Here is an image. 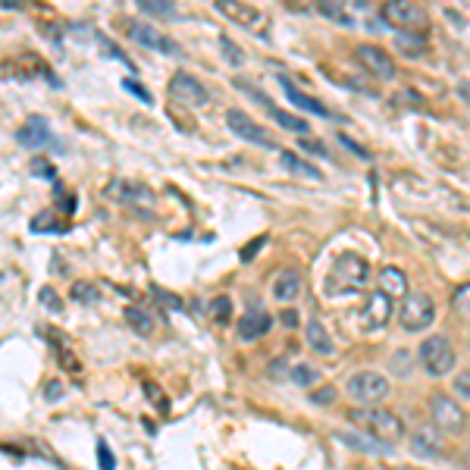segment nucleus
<instances>
[{"label": "nucleus", "mask_w": 470, "mask_h": 470, "mask_svg": "<svg viewBox=\"0 0 470 470\" xmlns=\"http://www.w3.org/2000/svg\"><path fill=\"white\" fill-rule=\"evenodd\" d=\"M370 282V264H367L360 254H342L336 260L329 273V282H327V292L329 295H348V292H360V288Z\"/></svg>", "instance_id": "2"}, {"label": "nucleus", "mask_w": 470, "mask_h": 470, "mask_svg": "<svg viewBox=\"0 0 470 470\" xmlns=\"http://www.w3.org/2000/svg\"><path fill=\"white\" fill-rule=\"evenodd\" d=\"M336 442L351 445L358 452H370V454H389V448H392L386 442H376L373 436H354V433H336Z\"/></svg>", "instance_id": "22"}, {"label": "nucleus", "mask_w": 470, "mask_h": 470, "mask_svg": "<svg viewBox=\"0 0 470 470\" xmlns=\"http://www.w3.org/2000/svg\"><path fill=\"white\" fill-rule=\"evenodd\" d=\"M216 10L223 16H229L233 23H238L242 28H257L264 25V13L257 6H248V4H235V0H216Z\"/></svg>", "instance_id": "16"}, {"label": "nucleus", "mask_w": 470, "mask_h": 470, "mask_svg": "<svg viewBox=\"0 0 470 470\" xmlns=\"http://www.w3.org/2000/svg\"><path fill=\"white\" fill-rule=\"evenodd\" d=\"M104 192H107V198H113L117 204L126 207V211H135L141 216H154L157 198L144 182H135V179H113Z\"/></svg>", "instance_id": "3"}, {"label": "nucleus", "mask_w": 470, "mask_h": 470, "mask_svg": "<svg viewBox=\"0 0 470 470\" xmlns=\"http://www.w3.org/2000/svg\"><path fill=\"white\" fill-rule=\"evenodd\" d=\"M389 317H392V298H389L386 292H373L364 305V314H360L364 327L367 329H382L389 323Z\"/></svg>", "instance_id": "15"}, {"label": "nucleus", "mask_w": 470, "mask_h": 470, "mask_svg": "<svg viewBox=\"0 0 470 470\" xmlns=\"http://www.w3.org/2000/svg\"><path fill=\"white\" fill-rule=\"evenodd\" d=\"M144 392H148V399L154 401V408H157V411H163V414H166V408H170V401H166V395H160V389H157V386H154V382H151V380L144 382Z\"/></svg>", "instance_id": "38"}, {"label": "nucleus", "mask_w": 470, "mask_h": 470, "mask_svg": "<svg viewBox=\"0 0 470 470\" xmlns=\"http://www.w3.org/2000/svg\"><path fill=\"white\" fill-rule=\"evenodd\" d=\"M430 414H433V426H439L442 433H452V436H461L464 426H467L464 408H461L454 399H448V395H433Z\"/></svg>", "instance_id": "6"}, {"label": "nucleus", "mask_w": 470, "mask_h": 470, "mask_svg": "<svg viewBox=\"0 0 470 470\" xmlns=\"http://www.w3.org/2000/svg\"><path fill=\"white\" fill-rule=\"evenodd\" d=\"M382 16L389 19L392 25H399L401 32H408V28H421L430 23V16H426V10L421 4H411V0H392V4L382 6Z\"/></svg>", "instance_id": "8"}, {"label": "nucleus", "mask_w": 470, "mask_h": 470, "mask_svg": "<svg viewBox=\"0 0 470 470\" xmlns=\"http://www.w3.org/2000/svg\"><path fill=\"white\" fill-rule=\"evenodd\" d=\"M16 141L23 144L28 151H41L47 148V144H54V135H50L47 129V119L45 117H28L23 126L16 129Z\"/></svg>", "instance_id": "13"}, {"label": "nucleus", "mask_w": 470, "mask_h": 470, "mask_svg": "<svg viewBox=\"0 0 470 470\" xmlns=\"http://www.w3.org/2000/svg\"><path fill=\"white\" fill-rule=\"evenodd\" d=\"M358 60L364 63L367 72H373L376 78H395V60L389 50L376 47V45H360L358 47Z\"/></svg>", "instance_id": "12"}, {"label": "nucleus", "mask_w": 470, "mask_h": 470, "mask_svg": "<svg viewBox=\"0 0 470 470\" xmlns=\"http://www.w3.org/2000/svg\"><path fill=\"white\" fill-rule=\"evenodd\" d=\"M348 395L364 404H373V401H382L389 395V380L376 370H360L348 380Z\"/></svg>", "instance_id": "7"}, {"label": "nucleus", "mask_w": 470, "mask_h": 470, "mask_svg": "<svg viewBox=\"0 0 470 470\" xmlns=\"http://www.w3.org/2000/svg\"><path fill=\"white\" fill-rule=\"evenodd\" d=\"M126 320H129V327H132L139 336H154V329H157V323H154V317L148 314L141 305H129L126 307Z\"/></svg>", "instance_id": "24"}, {"label": "nucleus", "mask_w": 470, "mask_h": 470, "mask_svg": "<svg viewBox=\"0 0 470 470\" xmlns=\"http://www.w3.org/2000/svg\"><path fill=\"white\" fill-rule=\"evenodd\" d=\"M170 94H172V100H179V104H185V107H207L211 104V91H207L194 76H188V72H176V76L170 78Z\"/></svg>", "instance_id": "9"}, {"label": "nucleus", "mask_w": 470, "mask_h": 470, "mask_svg": "<svg viewBox=\"0 0 470 470\" xmlns=\"http://www.w3.org/2000/svg\"><path fill=\"white\" fill-rule=\"evenodd\" d=\"M348 421L358 426V433L364 436H373L376 442L395 445L404 439V423L399 414H392L389 408H380V404H364V408H351Z\"/></svg>", "instance_id": "1"}, {"label": "nucleus", "mask_w": 470, "mask_h": 470, "mask_svg": "<svg viewBox=\"0 0 470 470\" xmlns=\"http://www.w3.org/2000/svg\"><path fill=\"white\" fill-rule=\"evenodd\" d=\"M32 170L41 172V176H47V179H57V170L47 160H41V157H38V160H32Z\"/></svg>", "instance_id": "44"}, {"label": "nucleus", "mask_w": 470, "mask_h": 470, "mask_svg": "<svg viewBox=\"0 0 470 470\" xmlns=\"http://www.w3.org/2000/svg\"><path fill=\"white\" fill-rule=\"evenodd\" d=\"M439 426H421V430H414V439H411V445H414L417 454H423V458H439L442 454V436H439Z\"/></svg>", "instance_id": "17"}, {"label": "nucleus", "mask_w": 470, "mask_h": 470, "mask_svg": "<svg viewBox=\"0 0 470 470\" xmlns=\"http://www.w3.org/2000/svg\"><path fill=\"white\" fill-rule=\"evenodd\" d=\"M395 47H399L404 57H421L426 50V38H423V32H417V35L399 32V35H395Z\"/></svg>", "instance_id": "26"}, {"label": "nucleus", "mask_w": 470, "mask_h": 470, "mask_svg": "<svg viewBox=\"0 0 470 470\" xmlns=\"http://www.w3.org/2000/svg\"><path fill=\"white\" fill-rule=\"evenodd\" d=\"M270 327H273V317L266 314V310L251 305L242 314V320H238V339H242V342H257V339H264L266 332H270Z\"/></svg>", "instance_id": "14"}, {"label": "nucleus", "mask_w": 470, "mask_h": 470, "mask_svg": "<svg viewBox=\"0 0 470 470\" xmlns=\"http://www.w3.org/2000/svg\"><path fill=\"white\" fill-rule=\"evenodd\" d=\"M132 41H139L141 47H151V50H160V54L166 57H182V47L176 45L172 38H166L163 32H157L154 25H148V23H139V25H132Z\"/></svg>", "instance_id": "11"}, {"label": "nucleus", "mask_w": 470, "mask_h": 470, "mask_svg": "<svg viewBox=\"0 0 470 470\" xmlns=\"http://www.w3.org/2000/svg\"><path fill=\"white\" fill-rule=\"evenodd\" d=\"M452 389H454V395H458V399L470 401V370L454 376V380H452Z\"/></svg>", "instance_id": "36"}, {"label": "nucleus", "mask_w": 470, "mask_h": 470, "mask_svg": "<svg viewBox=\"0 0 470 470\" xmlns=\"http://www.w3.org/2000/svg\"><path fill=\"white\" fill-rule=\"evenodd\" d=\"M301 292V273L298 270H279L273 279V298L282 305H292Z\"/></svg>", "instance_id": "18"}, {"label": "nucleus", "mask_w": 470, "mask_h": 470, "mask_svg": "<svg viewBox=\"0 0 470 470\" xmlns=\"http://www.w3.org/2000/svg\"><path fill=\"white\" fill-rule=\"evenodd\" d=\"M305 339H307L310 348H314V354L332 358V351H336V342L329 339V332H327V327H323L320 320H310L307 323V327H305Z\"/></svg>", "instance_id": "20"}, {"label": "nucleus", "mask_w": 470, "mask_h": 470, "mask_svg": "<svg viewBox=\"0 0 470 470\" xmlns=\"http://www.w3.org/2000/svg\"><path fill=\"white\" fill-rule=\"evenodd\" d=\"M38 298L45 301V307L50 310V314H60V310H63V301H60V295H57V292H54V288H50V286H45V288H41V292H38Z\"/></svg>", "instance_id": "34"}, {"label": "nucleus", "mask_w": 470, "mask_h": 470, "mask_svg": "<svg viewBox=\"0 0 470 470\" xmlns=\"http://www.w3.org/2000/svg\"><path fill=\"white\" fill-rule=\"evenodd\" d=\"M288 380H292L295 386H314V382L320 380V370H317L314 364H295L292 370H288Z\"/></svg>", "instance_id": "28"}, {"label": "nucleus", "mask_w": 470, "mask_h": 470, "mask_svg": "<svg viewBox=\"0 0 470 470\" xmlns=\"http://www.w3.org/2000/svg\"><path fill=\"white\" fill-rule=\"evenodd\" d=\"M72 301H78V305H98L100 301V292H98V286L94 282H85V279H78V282H72Z\"/></svg>", "instance_id": "27"}, {"label": "nucleus", "mask_w": 470, "mask_h": 470, "mask_svg": "<svg viewBox=\"0 0 470 470\" xmlns=\"http://www.w3.org/2000/svg\"><path fill=\"white\" fill-rule=\"evenodd\" d=\"M339 141H342L345 148H351V151H354V154H358V157H364V160H367V157H370V154H367L364 148H360V144H354V141L348 139V135H339Z\"/></svg>", "instance_id": "46"}, {"label": "nucleus", "mask_w": 470, "mask_h": 470, "mask_svg": "<svg viewBox=\"0 0 470 470\" xmlns=\"http://www.w3.org/2000/svg\"><path fill=\"white\" fill-rule=\"evenodd\" d=\"M279 320L286 323V327H298V314H295V310H288V307L279 314Z\"/></svg>", "instance_id": "48"}, {"label": "nucleus", "mask_w": 470, "mask_h": 470, "mask_svg": "<svg viewBox=\"0 0 470 470\" xmlns=\"http://www.w3.org/2000/svg\"><path fill=\"white\" fill-rule=\"evenodd\" d=\"M226 126L233 129V132L238 135V139L257 144V148H276V141H273V135H266L264 129H260V122H254L248 117L245 110H238V107H233V110H226Z\"/></svg>", "instance_id": "10"}, {"label": "nucleus", "mask_w": 470, "mask_h": 470, "mask_svg": "<svg viewBox=\"0 0 470 470\" xmlns=\"http://www.w3.org/2000/svg\"><path fill=\"white\" fill-rule=\"evenodd\" d=\"M266 113H270L273 119L279 122L282 129H288V132H298V135H305V132H310V122L305 119V117H295V113H288V110H279L276 104H266Z\"/></svg>", "instance_id": "25"}, {"label": "nucleus", "mask_w": 470, "mask_h": 470, "mask_svg": "<svg viewBox=\"0 0 470 470\" xmlns=\"http://www.w3.org/2000/svg\"><path fill=\"white\" fill-rule=\"evenodd\" d=\"M45 395H47V401H57V399H60V395H63V386H60V382H47Z\"/></svg>", "instance_id": "47"}, {"label": "nucleus", "mask_w": 470, "mask_h": 470, "mask_svg": "<svg viewBox=\"0 0 470 470\" xmlns=\"http://www.w3.org/2000/svg\"><path fill=\"white\" fill-rule=\"evenodd\" d=\"M122 88H126V91H132L135 98H141L144 104H154V98H151V91H148V88H141V85H139V82H132V78H122Z\"/></svg>", "instance_id": "39"}, {"label": "nucleus", "mask_w": 470, "mask_h": 470, "mask_svg": "<svg viewBox=\"0 0 470 470\" xmlns=\"http://www.w3.org/2000/svg\"><path fill=\"white\" fill-rule=\"evenodd\" d=\"M279 163L286 166V170L292 172V176H301V179H314V182H317V179H323V176H320V170H317L314 163L301 160V157H298V154H292V151H282V154H279Z\"/></svg>", "instance_id": "23"}, {"label": "nucleus", "mask_w": 470, "mask_h": 470, "mask_svg": "<svg viewBox=\"0 0 470 470\" xmlns=\"http://www.w3.org/2000/svg\"><path fill=\"white\" fill-rule=\"evenodd\" d=\"M141 10L144 13H154V16H176V6L172 4H160V0H141Z\"/></svg>", "instance_id": "32"}, {"label": "nucleus", "mask_w": 470, "mask_h": 470, "mask_svg": "<svg viewBox=\"0 0 470 470\" xmlns=\"http://www.w3.org/2000/svg\"><path fill=\"white\" fill-rule=\"evenodd\" d=\"M32 229H35V233H66V223H57L54 213L45 211V213H38L32 220Z\"/></svg>", "instance_id": "30"}, {"label": "nucleus", "mask_w": 470, "mask_h": 470, "mask_svg": "<svg viewBox=\"0 0 470 470\" xmlns=\"http://www.w3.org/2000/svg\"><path fill=\"white\" fill-rule=\"evenodd\" d=\"M151 295H154V298H160V305H163V301H166V307H170V310H182V301H179L176 298V295H170V292H163V288H151Z\"/></svg>", "instance_id": "40"}, {"label": "nucleus", "mask_w": 470, "mask_h": 470, "mask_svg": "<svg viewBox=\"0 0 470 470\" xmlns=\"http://www.w3.org/2000/svg\"><path fill=\"white\" fill-rule=\"evenodd\" d=\"M301 148L310 151V154H317V157H323V160H329V154H327V148H323L320 141H310V139H301Z\"/></svg>", "instance_id": "43"}, {"label": "nucleus", "mask_w": 470, "mask_h": 470, "mask_svg": "<svg viewBox=\"0 0 470 470\" xmlns=\"http://www.w3.org/2000/svg\"><path fill=\"white\" fill-rule=\"evenodd\" d=\"M417 358H421L423 370L430 376H448L454 370V364H458V351H454V345L445 336L423 339L421 348H417Z\"/></svg>", "instance_id": "4"}, {"label": "nucleus", "mask_w": 470, "mask_h": 470, "mask_svg": "<svg viewBox=\"0 0 470 470\" xmlns=\"http://www.w3.org/2000/svg\"><path fill=\"white\" fill-rule=\"evenodd\" d=\"M276 82L282 85V91H286V98L292 100V104L298 107V110H305V113H317V117H329V110H327V107H323V104H320V100H317V98H310V94H305L301 88H295V85L288 82V76H279Z\"/></svg>", "instance_id": "19"}, {"label": "nucleus", "mask_w": 470, "mask_h": 470, "mask_svg": "<svg viewBox=\"0 0 470 470\" xmlns=\"http://www.w3.org/2000/svg\"><path fill=\"white\" fill-rule=\"evenodd\" d=\"M454 310H458L464 320H470V282H464V286L454 292Z\"/></svg>", "instance_id": "31"}, {"label": "nucleus", "mask_w": 470, "mask_h": 470, "mask_svg": "<svg viewBox=\"0 0 470 470\" xmlns=\"http://www.w3.org/2000/svg\"><path fill=\"white\" fill-rule=\"evenodd\" d=\"M320 13H327L329 19H336V23H342V25H351V16L345 13V6H336V4H329V0H323Z\"/></svg>", "instance_id": "33"}, {"label": "nucleus", "mask_w": 470, "mask_h": 470, "mask_svg": "<svg viewBox=\"0 0 470 470\" xmlns=\"http://www.w3.org/2000/svg\"><path fill=\"white\" fill-rule=\"evenodd\" d=\"M332 399H336V389H317V392L314 395H310V401H314V404H332Z\"/></svg>", "instance_id": "42"}, {"label": "nucleus", "mask_w": 470, "mask_h": 470, "mask_svg": "<svg viewBox=\"0 0 470 470\" xmlns=\"http://www.w3.org/2000/svg\"><path fill=\"white\" fill-rule=\"evenodd\" d=\"M229 314H233V301H229L226 295H220V298L213 301V320L216 323H229Z\"/></svg>", "instance_id": "35"}, {"label": "nucleus", "mask_w": 470, "mask_h": 470, "mask_svg": "<svg viewBox=\"0 0 470 470\" xmlns=\"http://www.w3.org/2000/svg\"><path fill=\"white\" fill-rule=\"evenodd\" d=\"M100 47H104V50H107V57H117V60H119V63H126V66H129V69H132V60H129V57H126V54H122V50H119L117 45H110V41H107V38H100Z\"/></svg>", "instance_id": "41"}, {"label": "nucleus", "mask_w": 470, "mask_h": 470, "mask_svg": "<svg viewBox=\"0 0 470 470\" xmlns=\"http://www.w3.org/2000/svg\"><path fill=\"white\" fill-rule=\"evenodd\" d=\"M399 320H401L404 332H421V329H426L433 320H436V305H433L430 295L414 292V295H408V301L401 305Z\"/></svg>", "instance_id": "5"}, {"label": "nucleus", "mask_w": 470, "mask_h": 470, "mask_svg": "<svg viewBox=\"0 0 470 470\" xmlns=\"http://www.w3.org/2000/svg\"><path fill=\"white\" fill-rule=\"evenodd\" d=\"M264 242H266V235H257L254 242L248 245V248H242V260H245V264H248V260H254V251H257V248H260V245H264Z\"/></svg>", "instance_id": "45"}, {"label": "nucleus", "mask_w": 470, "mask_h": 470, "mask_svg": "<svg viewBox=\"0 0 470 470\" xmlns=\"http://www.w3.org/2000/svg\"><path fill=\"white\" fill-rule=\"evenodd\" d=\"M220 50H223V60H226L229 66H242L245 63V50L238 47L229 35H220Z\"/></svg>", "instance_id": "29"}, {"label": "nucleus", "mask_w": 470, "mask_h": 470, "mask_svg": "<svg viewBox=\"0 0 470 470\" xmlns=\"http://www.w3.org/2000/svg\"><path fill=\"white\" fill-rule=\"evenodd\" d=\"M380 292H386L389 298H401V295H408V279H404V273L399 266H382L380 270Z\"/></svg>", "instance_id": "21"}, {"label": "nucleus", "mask_w": 470, "mask_h": 470, "mask_svg": "<svg viewBox=\"0 0 470 470\" xmlns=\"http://www.w3.org/2000/svg\"><path fill=\"white\" fill-rule=\"evenodd\" d=\"M98 467L100 470H117V458L110 454V448H107L104 439L98 442Z\"/></svg>", "instance_id": "37"}]
</instances>
